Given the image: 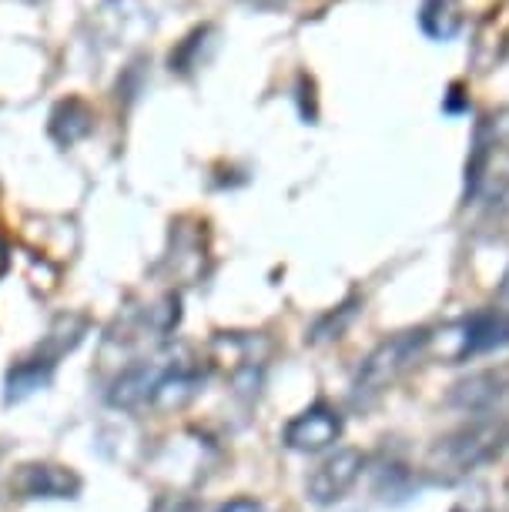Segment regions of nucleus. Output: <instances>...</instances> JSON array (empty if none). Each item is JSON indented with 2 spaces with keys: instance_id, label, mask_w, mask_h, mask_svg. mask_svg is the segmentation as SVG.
Masks as SVG:
<instances>
[{
  "instance_id": "obj_21",
  "label": "nucleus",
  "mask_w": 509,
  "mask_h": 512,
  "mask_svg": "<svg viewBox=\"0 0 509 512\" xmlns=\"http://www.w3.org/2000/svg\"><path fill=\"white\" fill-rule=\"evenodd\" d=\"M499 295H503L506 302H509V272L503 275V285H499Z\"/></svg>"
},
{
  "instance_id": "obj_12",
  "label": "nucleus",
  "mask_w": 509,
  "mask_h": 512,
  "mask_svg": "<svg viewBox=\"0 0 509 512\" xmlns=\"http://www.w3.org/2000/svg\"><path fill=\"white\" fill-rule=\"evenodd\" d=\"M54 365L57 362H51L41 352H34L31 359H21L11 372H7V399L17 402V399H27V395L37 389H44V385L51 382Z\"/></svg>"
},
{
  "instance_id": "obj_20",
  "label": "nucleus",
  "mask_w": 509,
  "mask_h": 512,
  "mask_svg": "<svg viewBox=\"0 0 509 512\" xmlns=\"http://www.w3.org/2000/svg\"><path fill=\"white\" fill-rule=\"evenodd\" d=\"M11 268V248H7V241H4V235H0V275Z\"/></svg>"
},
{
  "instance_id": "obj_18",
  "label": "nucleus",
  "mask_w": 509,
  "mask_h": 512,
  "mask_svg": "<svg viewBox=\"0 0 509 512\" xmlns=\"http://www.w3.org/2000/svg\"><path fill=\"white\" fill-rule=\"evenodd\" d=\"M158 512H198V506L191 499H175V502H165Z\"/></svg>"
},
{
  "instance_id": "obj_16",
  "label": "nucleus",
  "mask_w": 509,
  "mask_h": 512,
  "mask_svg": "<svg viewBox=\"0 0 509 512\" xmlns=\"http://www.w3.org/2000/svg\"><path fill=\"white\" fill-rule=\"evenodd\" d=\"M352 318V305H342L339 312H332V315H325L319 325H315V332H312V342H322V338H339V332L345 328V322Z\"/></svg>"
},
{
  "instance_id": "obj_10",
  "label": "nucleus",
  "mask_w": 509,
  "mask_h": 512,
  "mask_svg": "<svg viewBox=\"0 0 509 512\" xmlns=\"http://www.w3.org/2000/svg\"><path fill=\"white\" fill-rule=\"evenodd\" d=\"M463 24H466L463 0H422L419 27L432 41H453L463 31Z\"/></svg>"
},
{
  "instance_id": "obj_8",
  "label": "nucleus",
  "mask_w": 509,
  "mask_h": 512,
  "mask_svg": "<svg viewBox=\"0 0 509 512\" xmlns=\"http://www.w3.org/2000/svg\"><path fill=\"white\" fill-rule=\"evenodd\" d=\"M509 345V308H479L463 322L459 355H483Z\"/></svg>"
},
{
  "instance_id": "obj_9",
  "label": "nucleus",
  "mask_w": 509,
  "mask_h": 512,
  "mask_svg": "<svg viewBox=\"0 0 509 512\" xmlns=\"http://www.w3.org/2000/svg\"><path fill=\"white\" fill-rule=\"evenodd\" d=\"M47 131H51V138L61 144V148H71V144H78L81 138H88L94 131V111L81 98H67L51 111Z\"/></svg>"
},
{
  "instance_id": "obj_6",
  "label": "nucleus",
  "mask_w": 509,
  "mask_h": 512,
  "mask_svg": "<svg viewBox=\"0 0 509 512\" xmlns=\"http://www.w3.org/2000/svg\"><path fill=\"white\" fill-rule=\"evenodd\" d=\"M14 489L24 499H74L81 489V479L71 469L51 466V462H31L14 476Z\"/></svg>"
},
{
  "instance_id": "obj_19",
  "label": "nucleus",
  "mask_w": 509,
  "mask_h": 512,
  "mask_svg": "<svg viewBox=\"0 0 509 512\" xmlns=\"http://www.w3.org/2000/svg\"><path fill=\"white\" fill-rule=\"evenodd\" d=\"M245 4H252V7H262V11H278V7L292 4V0H245Z\"/></svg>"
},
{
  "instance_id": "obj_7",
  "label": "nucleus",
  "mask_w": 509,
  "mask_h": 512,
  "mask_svg": "<svg viewBox=\"0 0 509 512\" xmlns=\"http://www.w3.org/2000/svg\"><path fill=\"white\" fill-rule=\"evenodd\" d=\"M503 395H509V365H496V369H483L469 379L456 382L449 392V402L466 412H483L496 405Z\"/></svg>"
},
{
  "instance_id": "obj_11",
  "label": "nucleus",
  "mask_w": 509,
  "mask_h": 512,
  "mask_svg": "<svg viewBox=\"0 0 509 512\" xmlns=\"http://www.w3.org/2000/svg\"><path fill=\"white\" fill-rule=\"evenodd\" d=\"M506 14L489 11V17L479 24L476 44H473V61L479 71H493V67L509 54V24L503 27Z\"/></svg>"
},
{
  "instance_id": "obj_15",
  "label": "nucleus",
  "mask_w": 509,
  "mask_h": 512,
  "mask_svg": "<svg viewBox=\"0 0 509 512\" xmlns=\"http://www.w3.org/2000/svg\"><path fill=\"white\" fill-rule=\"evenodd\" d=\"M479 138H486L493 148H499L503 154H509V108H499L493 114H486L476 128Z\"/></svg>"
},
{
  "instance_id": "obj_1",
  "label": "nucleus",
  "mask_w": 509,
  "mask_h": 512,
  "mask_svg": "<svg viewBox=\"0 0 509 512\" xmlns=\"http://www.w3.org/2000/svg\"><path fill=\"white\" fill-rule=\"evenodd\" d=\"M429 342H432L429 328H409V332L386 338V342H382L379 349H372L366 355V362L359 365V375H355V399L369 402L386 392L389 385H396L402 375L426 355Z\"/></svg>"
},
{
  "instance_id": "obj_3",
  "label": "nucleus",
  "mask_w": 509,
  "mask_h": 512,
  "mask_svg": "<svg viewBox=\"0 0 509 512\" xmlns=\"http://www.w3.org/2000/svg\"><path fill=\"white\" fill-rule=\"evenodd\" d=\"M91 27L101 47H124L151 31V11L141 0H101L98 11H91Z\"/></svg>"
},
{
  "instance_id": "obj_17",
  "label": "nucleus",
  "mask_w": 509,
  "mask_h": 512,
  "mask_svg": "<svg viewBox=\"0 0 509 512\" xmlns=\"http://www.w3.org/2000/svg\"><path fill=\"white\" fill-rule=\"evenodd\" d=\"M218 512H265V509L258 506L255 499H232V502H225Z\"/></svg>"
},
{
  "instance_id": "obj_2",
  "label": "nucleus",
  "mask_w": 509,
  "mask_h": 512,
  "mask_svg": "<svg viewBox=\"0 0 509 512\" xmlns=\"http://www.w3.org/2000/svg\"><path fill=\"white\" fill-rule=\"evenodd\" d=\"M499 442H503V425L486 419L473 422L432 449V469H439L443 476H463V472L476 469L479 462L493 456Z\"/></svg>"
},
{
  "instance_id": "obj_14",
  "label": "nucleus",
  "mask_w": 509,
  "mask_h": 512,
  "mask_svg": "<svg viewBox=\"0 0 509 512\" xmlns=\"http://www.w3.org/2000/svg\"><path fill=\"white\" fill-rule=\"evenodd\" d=\"M201 47H215V27L211 24L195 27V31L171 51V71H178V74L198 71V67L208 61V54H201Z\"/></svg>"
},
{
  "instance_id": "obj_4",
  "label": "nucleus",
  "mask_w": 509,
  "mask_h": 512,
  "mask_svg": "<svg viewBox=\"0 0 509 512\" xmlns=\"http://www.w3.org/2000/svg\"><path fill=\"white\" fill-rule=\"evenodd\" d=\"M362 466H366V459H362L359 449H342V452H335V456H329L309 476V496H312V502L325 506V502L342 499L345 492L355 486V479L362 476Z\"/></svg>"
},
{
  "instance_id": "obj_22",
  "label": "nucleus",
  "mask_w": 509,
  "mask_h": 512,
  "mask_svg": "<svg viewBox=\"0 0 509 512\" xmlns=\"http://www.w3.org/2000/svg\"><path fill=\"white\" fill-rule=\"evenodd\" d=\"M17 4H41V0H17Z\"/></svg>"
},
{
  "instance_id": "obj_13",
  "label": "nucleus",
  "mask_w": 509,
  "mask_h": 512,
  "mask_svg": "<svg viewBox=\"0 0 509 512\" xmlns=\"http://www.w3.org/2000/svg\"><path fill=\"white\" fill-rule=\"evenodd\" d=\"M84 332H88V318L81 315H57L51 332L44 335V345H37V352L47 355L51 362H57L61 355H67L71 349H78Z\"/></svg>"
},
{
  "instance_id": "obj_5",
  "label": "nucleus",
  "mask_w": 509,
  "mask_h": 512,
  "mask_svg": "<svg viewBox=\"0 0 509 512\" xmlns=\"http://www.w3.org/2000/svg\"><path fill=\"white\" fill-rule=\"evenodd\" d=\"M342 436V419L329 405H312L285 425V446L299 452H319Z\"/></svg>"
}]
</instances>
